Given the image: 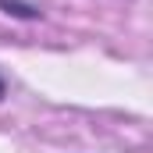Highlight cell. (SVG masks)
I'll return each mask as SVG.
<instances>
[{
	"label": "cell",
	"instance_id": "cell-1",
	"mask_svg": "<svg viewBox=\"0 0 153 153\" xmlns=\"http://www.w3.org/2000/svg\"><path fill=\"white\" fill-rule=\"evenodd\" d=\"M0 7L7 11V14H14V18H39V7H32V4H22V0H0Z\"/></svg>",
	"mask_w": 153,
	"mask_h": 153
},
{
	"label": "cell",
	"instance_id": "cell-2",
	"mask_svg": "<svg viewBox=\"0 0 153 153\" xmlns=\"http://www.w3.org/2000/svg\"><path fill=\"white\" fill-rule=\"evenodd\" d=\"M0 100H4V78H0Z\"/></svg>",
	"mask_w": 153,
	"mask_h": 153
}]
</instances>
